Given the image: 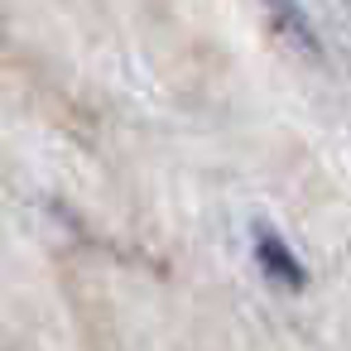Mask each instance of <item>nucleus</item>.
<instances>
[{
  "mask_svg": "<svg viewBox=\"0 0 351 351\" xmlns=\"http://www.w3.org/2000/svg\"><path fill=\"white\" fill-rule=\"evenodd\" d=\"M269 5V15H274V25L303 49V53H317V39H313V25H308V15H303V5L298 0H265Z\"/></svg>",
  "mask_w": 351,
  "mask_h": 351,
  "instance_id": "obj_2",
  "label": "nucleus"
},
{
  "mask_svg": "<svg viewBox=\"0 0 351 351\" xmlns=\"http://www.w3.org/2000/svg\"><path fill=\"white\" fill-rule=\"evenodd\" d=\"M255 260L265 265V274L274 284H289V289H303V265L293 260V250L274 236V231H260L255 236Z\"/></svg>",
  "mask_w": 351,
  "mask_h": 351,
  "instance_id": "obj_1",
  "label": "nucleus"
}]
</instances>
